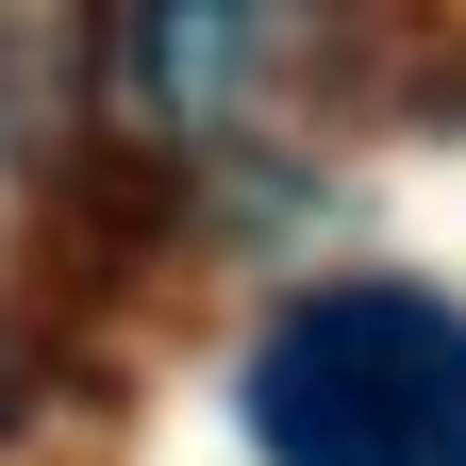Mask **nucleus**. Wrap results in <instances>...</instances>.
<instances>
[{
  "label": "nucleus",
  "mask_w": 466,
  "mask_h": 466,
  "mask_svg": "<svg viewBox=\"0 0 466 466\" xmlns=\"http://www.w3.org/2000/svg\"><path fill=\"white\" fill-rule=\"evenodd\" d=\"M267 466H466V317L417 283H317L250 350Z\"/></svg>",
  "instance_id": "nucleus-1"
}]
</instances>
